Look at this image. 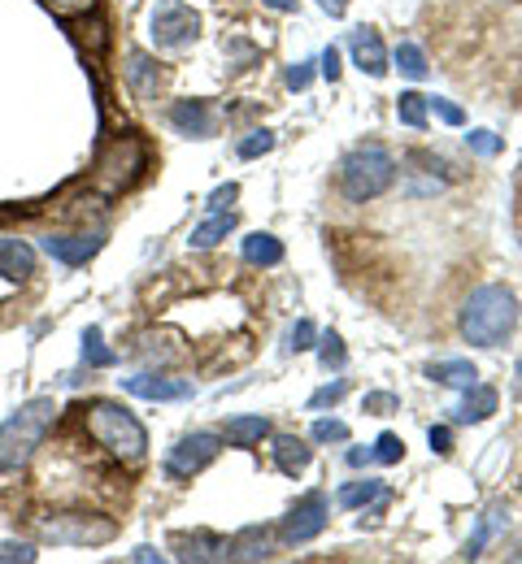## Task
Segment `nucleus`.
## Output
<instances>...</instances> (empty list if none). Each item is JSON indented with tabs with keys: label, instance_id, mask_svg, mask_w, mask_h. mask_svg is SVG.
I'll return each instance as SVG.
<instances>
[{
	"label": "nucleus",
	"instance_id": "c03bdc74",
	"mask_svg": "<svg viewBox=\"0 0 522 564\" xmlns=\"http://www.w3.org/2000/svg\"><path fill=\"white\" fill-rule=\"evenodd\" d=\"M131 561L153 564V561H161V552H153V548H135V552H131Z\"/></svg>",
	"mask_w": 522,
	"mask_h": 564
},
{
	"label": "nucleus",
	"instance_id": "f257e3e1",
	"mask_svg": "<svg viewBox=\"0 0 522 564\" xmlns=\"http://www.w3.org/2000/svg\"><path fill=\"white\" fill-rule=\"evenodd\" d=\"M458 326H462V339L475 343V347L506 343L514 334V326H519V299H514V291L510 286H497V282L471 291V299L462 304Z\"/></svg>",
	"mask_w": 522,
	"mask_h": 564
},
{
	"label": "nucleus",
	"instance_id": "49530a36",
	"mask_svg": "<svg viewBox=\"0 0 522 564\" xmlns=\"http://www.w3.org/2000/svg\"><path fill=\"white\" fill-rule=\"evenodd\" d=\"M270 9H279V13H296V0H266Z\"/></svg>",
	"mask_w": 522,
	"mask_h": 564
},
{
	"label": "nucleus",
	"instance_id": "f8f14e48",
	"mask_svg": "<svg viewBox=\"0 0 522 564\" xmlns=\"http://www.w3.org/2000/svg\"><path fill=\"white\" fill-rule=\"evenodd\" d=\"M170 126L179 135H187V139H209L218 131V118H214V109L205 100H179L170 109Z\"/></svg>",
	"mask_w": 522,
	"mask_h": 564
},
{
	"label": "nucleus",
	"instance_id": "a18cd8bd",
	"mask_svg": "<svg viewBox=\"0 0 522 564\" xmlns=\"http://www.w3.org/2000/svg\"><path fill=\"white\" fill-rule=\"evenodd\" d=\"M366 461H375V456H371V452H362V447H353V452H349V465H366Z\"/></svg>",
	"mask_w": 522,
	"mask_h": 564
},
{
	"label": "nucleus",
	"instance_id": "9b49d317",
	"mask_svg": "<svg viewBox=\"0 0 522 564\" xmlns=\"http://www.w3.org/2000/svg\"><path fill=\"white\" fill-rule=\"evenodd\" d=\"M105 248V235H48L44 240V253L52 257V261H61V266H87L96 253Z\"/></svg>",
	"mask_w": 522,
	"mask_h": 564
},
{
	"label": "nucleus",
	"instance_id": "e433bc0d",
	"mask_svg": "<svg viewBox=\"0 0 522 564\" xmlns=\"http://www.w3.org/2000/svg\"><path fill=\"white\" fill-rule=\"evenodd\" d=\"M235 196H240V187H235V183H222V187L209 196V213H227V205H235Z\"/></svg>",
	"mask_w": 522,
	"mask_h": 564
},
{
	"label": "nucleus",
	"instance_id": "ea45409f",
	"mask_svg": "<svg viewBox=\"0 0 522 564\" xmlns=\"http://www.w3.org/2000/svg\"><path fill=\"white\" fill-rule=\"evenodd\" d=\"M9 561L31 564V561H35V552H31L26 543H0V564H9Z\"/></svg>",
	"mask_w": 522,
	"mask_h": 564
},
{
	"label": "nucleus",
	"instance_id": "6ab92c4d",
	"mask_svg": "<svg viewBox=\"0 0 522 564\" xmlns=\"http://www.w3.org/2000/svg\"><path fill=\"white\" fill-rule=\"evenodd\" d=\"M427 378L432 382H445V387H475L479 382V369L471 365V360H436V365H427Z\"/></svg>",
	"mask_w": 522,
	"mask_h": 564
},
{
	"label": "nucleus",
	"instance_id": "6e6552de",
	"mask_svg": "<svg viewBox=\"0 0 522 564\" xmlns=\"http://www.w3.org/2000/svg\"><path fill=\"white\" fill-rule=\"evenodd\" d=\"M218 452H222V439L209 434V430H196V434H187V439H179V443L170 447L166 474H170V478H192V474H201L205 465H214Z\"/></svg>",
	"mask_w": 522,
	"mask_h": 564
},
{
	"label": "nucleus",
	"instance_id": "58836bf2",
	"mask_svg": "<svg viewBox=\"0 0 522 564\" xmlns=\"http://www.w3.org/2000/svg\"><path fill=\"white\" fill-rule=\"evenodd\" d=\"M309 78H314L309 61H296V65L288 70V87H292V91H305V87H309Z\"/></svg>",
	"mask_w": 522,
	"mask_h": 564
},
{
	"label": "nucleus",
	"instance_id": "ddd939ff",
	"mask_svg": "<svg viewBox=\"0 0 522 564\" xmlns=\"http://www.w3.org/2000/svg\"><path fill=\"white\" fill-rule=\"evenodd\" d=\"M349 48H353V61H357L362 74H371V78H384V74H388V48H384V39H379L375 26L353 30Z\"/></svg>",
	"mask_w": 522,
	"mask_h": 564
},
{
	"label": "nucleus",
	"instance_id": "412c9836",
	"mask_svg": "<svg viewBox=\"0 0 522 564\" xmlns=\"http://www.w3.org/2000/svg\"><path fill=\"white\" fill-rule=\"evenodd\" d=\"M270 434V421L266 417H231L227 421V443L231 447H253Z\"/></svg>",
	"mask_w": 522,
	"mask_h": 564
},
{
	"label": "nucleus",
	"instance_id": "79ce46f5",
	"mask_svg": "<svg viewBox=\"0 0 522 564\" xmlns=\"http://www.w3.org/2000/svg\"><path fill=\"white\" fill-rule=\"evenodd\" d=\"M323 74H327V83H336V78H340V52H336V48H327V52H323Z\"/></svg>",
	"mask_w": 522,
	"mask_h": 564
},
{
	"label": "nucleus",
	"instance_id": "a878e982",
	"mask_svg": "<svg viewBox=\"0 0 522 564\" xmlns=\"http://www.w3.org/2000/svg\"><path fill=\"white\" fill-rule=\"evenodd\" d=\"M83 360L92 365V369H109L118 356L105 347V339H100V326H87V334H83Z\"/></svg>",
	"mask_w": 522,
	"mask_h": 564
},
{
	"label": "nucleus",
	"instance_id": "39448f33",
	"mask_svg": "<svg viewBox=\"0 0 522 564\" xmlns=\"http://www.w3.org/2000/svg\"><path fill=\"white\" fill-rule=\"evenodd\" d=\"M144 170H148V148H144L135 135H122V139H113V144L96 157L92 183H96L105 196H118V192H126Z\"/></svg>",
	"mask_w": 522,
	"mask_h": 564
},
{
	"label": "nucleus",
	"instance_id": "c9c22d12",
	"mask_svg": "<svg viewBox=\"0 0 522 564\" xmlns=\"http://www.w3.org/2000/svg\"><path fill=\"white\" fill-rule=\"evenodd\" d=\"M401 408V400L392 395V391H371L366 395V413H375V417H388V413H397Z\"/></svg>",
	"mask_w": 522,
	"mask_h": 564
},
{
	"label": "nucleus",
	"instance_id": "20e7f679",
	"mask_svg": "<svg viewBox=\"0 0 522 564\" xmlns=\"http://www.w3.org/2000/svg\"><path fill=\"white\" fill-rule=\"evenodd\" d=\"M397 179V161L388 148L379 144H362L344 157L340 165V192L353 200V205H366V200H379Z\"/></svg>",
	"mask_w": 522,
	"mask_h": 564
},
{
	"label": "nucleus",
	"instance_id": "f704fd0d",
	"mask_svg": "<svg viewBox=\"0 0 522 564\" xmlns=\"http://www.w3.org/2000/svg\"><path fill=\"white\" fill-rule=\"evenodd\" d=\"M288 339H292V343H288L292 352H309V347H314V339H318V330H314V321H305V317H301V321L292 326V334H288Z\"/></svg>",
	"mask_w": 522,
	"mask_h": 564
},
{
	"label": "nucleus",
	"instance_id": "9d476101",
	"mask_svg": "<svg viewBox=\"0 0 522 564\" xmlns=\"http://www.w3.org/2000/svg\"><path fill=\"white\" fill-rule=\"evenodd\" d=\"M174 556L187 564H205V561H231V539L222 535H209V530H192V535H174L170 539Z\"/></svg>",
	"mask_w": 522,
	"mask_h": 564
},
{
	"label": "nucleus",
	"instance_id": "5701e85b",
	"mask_svg": "<svg viewBox=\"0 0 522 564\" xmlns=\"http://www.w3.org/2000/svg\"><path fill=\"white\" fill-rule=\"evenodd\" d=\"M231 231H235V213H231V209H227V213H214L209 222H201V226L192 231V248H214V244H222Z\"/></svg>",
	"mask_w": 522,
	"mask_h": 564
},
{
	"label": "nucleus",
	"instance_id": "c756f323",
	"mask_svg": "<svg viewBox=\"0 0 522 564\" xmlns=\"http://www.w3.org/2000/svg\"><path fill=\"white\" fill-rule=\"evenodd\" d=\"M371 456H375L379 465H397V461L405 456V443H401L397 434H379V439H375V452H371Z\"/></svg>",
	"mask_w": 522,
	"mask_h": 564
},
{
	"label": "nucleus",
	"instance_id": "b1692460",
	"mask_svg": "<svg viewBox=\"0 0 522 564\" xmlns=\"http://www.w3.org/2000/svg\"><path fill=\"white\" fill-rule=\"evenodd\" d=\"M388 491H384V482H375V478H362V482H349V487H340V508H366L371 500H384Z\"/></svg>",
	"mask_w": 522,
	"mask_h": 564
},
{
	"label": "nucleus",
	"instance_id": "aec40b11",
	"mask_svg": "<svg viewBox=\"0 0 522 564\" xmlns=\"http://www.w3.org/2000/svg\"><path fill=\"white\" fill-rule=\"evenodd\" d=\"M497 404H501V395L493 391V387H466V400H462V408H458V417L462 421H488L493 413H497Z\"/></svg>",
	"mask_w": 522,
	"mask_h": 564
},
{
	"label": "nucleus",
	"instance_id": "a211bd4d",
	"mask_svg": "<svg viewBox=\"0 0 522 564\" xmlns=\"http://www.w3.org/2000/svg\"><path fill=\"white\" fill-rule=\"evenodd\" d=\"M270 556V530L266 526H244L231 539V561H266Z\"/></svg>",
	"mask_w": 522,
	"mask_h": 564
},
{
	"label": "nucleus",
	"instance_id": "dca6fc26",
	"mask_svg": "<svg viewBox=\"0 0 522 564\" xmlns=\"http://www.w3.org/2000/svg\"><path fill=\"white\" fill-rule=\"evenodd\" d=\"M157 61L148 52H126V83L135 91V100H153L157 96Z\"/></svg>",
	"mask_w": 522,
	"mask_h": 564
},
{
	"label": "nucleus",
	"instance_id": "4468645a",
	"mask_svg": "<svg viewBox=\"0 0 522 564\" xmlns=\"http://www.w3.org/2000/svg\"><path fill=\"white\" fill-rule=\"evenodd\" d=\"M131 395H139V400H187L192 395V382H183V378H161V373H135V378H126L122 382Z\"/></svg>",
	"mask_w": 522,
	"mask_h": 564
},
{
	"label": "nucleus",
	"instance_id": "cd10ccee",
	"mask_svg": "<svg viewBox=\"0 0 522 564\" xmlns=\"http://www.w3.org/2000/svg\"><path fill=\"white\" fill-rule=\"evenodd\" d=\"M318 360H323V369H344V365H349V352H344V339H340L336 330H327V334H318Z\"/></svg>",
	"mask_w": 522,
	"mask_h": 564
},
{
	"label": "nucleus",
	"instance_id": "bb28decb",
	"mask_svg": "<svg viewBox=\"0 0 522 564\" xmlns=\"http://www.w3.org/2000/svg\"><path fill=\"white\" fill-rule=\"evenodd\" d=\"M397 70H401L405 78L423 83V78H427V57H423V48H418V44H401V48H397Z\"/></svg>",
	"mask_w": 522,
	"mask_h": 564
},
{
	"label": "nucleus",
	"instance_id": "473e14b6",
	"mask_svg": "<svg viewBox=\"0 0 522 564\" xmlns=\"http://www.w3.org/2000/svg\"><path fill=\"white\" fill-rule=\"evenodd\" d=\"M344 391H349V382H344V378H336V382H327V387H318V391L309 395V408H327V404H340V400H344Z\"/></svg>",
	"mask_w": 522,
	"mask_h": 564
},
{
	"label": "nucleus",
	"instance_id": "4be33fe9",
	"mask_svg": "<svg viewBox=\"0 0 522 564\" xmlns=\"http://www.w3.org/2000/svg\"><path fill=\"white\" fill-rule=\"evenodd\" d=\"M244 261H248V266H279V261H283V244H279L275 235L257 231V235L244 240Z\"/></svg>",
	"mask_w": 522,
	"mask_h": 564
},
{
	"label": "nucleus",
	"instance_id": "f3484780",
	"mask_svg": "<svg viewBox=\"0 0 522 564\" xmlns=\"http://www.w3.org/2000/svg\"><path fill=\"white\" fill-rule=\"evenodd\" d=\"M309 461H314V447H305V439H296V434H279V439H275V465H279L288 478L305 474Z\"/></svg>",
	"mask_w": 522,
	"mask_h": 564
},
{
	"label": "nucleus",
	"instance_id": "393cba45",
	"mask_svg": "<svg viewBox=\"0 0 522 564\" xmlns=\"http://www.w3.org/2000/svg\"><path fill=\"white\" fill-rule=\"evenodd\" d=\"M397 118H401L410 131H423V126H427V96L401 91V96H397Z\"/></svg>",
	"mask_w": 522,
	"mask_h": 564
},
{
	"label": "nucleus",
	"instance_id": "423d86ee",
	"mask_svg": "<svg viewBox=\"0 0 522 564\" xmlns=\"http://www.w3.org/2000/svg\"><path fill=\"white\" fill-rule=\"evenodd\" d=\"M39 535L57 548H100L118 535V526L96 513H52L39 522Z\"/></svg>",
	"mask_w": 522,
	"mask_h": 564
},
{
	"label": "nucleus",
	"instance_id": "2eb2a0df",
	"mask_svg": "<svg viewBox=\"0 0 522 564\" xmlns=\"http://www.w3.org/2000/svg\"><path fill=\"white\" fill-rule=\"evenodd\" d=\"M35 274V253H31V244H22V240H9V235H0V279H31Z\"/></svg>",
	"mask_w": 522,
	"mask_h": 564
},
{
	"label": "nucleus",
	"instance_id": "7c9ffc66",
	"mask_svg": "<svg viewBox=\"0 0 522 564\" xmlns=\"http://www.w3.org/2000/svg\"><path fill=\"white\" fill-rule=\"evenodd\" d=\"M270 148H275V135H270V131H253V135L240 144V157L253 161V157H266Z\"/></svg>",
	"mask_w": 522,
	"mask_h": 564
},
{
	"label": "nucleus",
	"instance_id": "a19ab883",
	"mask_svg": "<svg viewBox=\"0 0 522 564\" xmlns=\"http://www.w3.org/2000/svg\"><path fill=\"white\" fill-rule=\"evenodd\" d=\"M44 9H52V13H83V9H92L96 0H39Z\"/></svg>",
	"mask_w": 522,
	"mask_h": 564
},
{
	"label": "nucleus",
	"instance_id": "f03ea898",
	"mask_svg": "<svg viewBox=\"0 0 522 564\" xmlns=\"http://www.w3.org/2000/svg\"><path fill=\"white\" fill-rule=\"evenodd\" d=\"M52 417H57V404L48 395L22 404L4 426H0V474H17L31 465L35 447L44 443V434L52 430Z\"/></svg>",
	"mask_w": 522,
	"mask_h": 564
},
{
	"label": "nucleus",
	"instance_id": "2f4dec72",
	"mask_svg": "<svg viewBox=\"0 0 522 564\" xmlns=\"http://www.w3.org/2000/svg\"><path fill=\"white\" fill-rule=\"evenodd\" d=\"M466 148H471L475 157H497V152H501V139H497L493 131H471V135H466Z\"/></svg>",
	"mask_w": 522,
	"mask_h": 564
},
{
	"label": "nucleus",
	"instance_id": "0eeeda50",
	"mask_svg": "<svg viewBox=\"0 0 522 564\" xmlns=\"http://www.w3.org/2000/svg\"><path fill=\"white\" fill-rule=\"evenodd\" d=\"M196 35H201V17H196L192 4H183V0H161V4H153V13H148V39H153L157 48L174 52V48H187Z\"/></svg>",
	"mask_w": 522,
	"mask_h": 564
},
{
	"label": "nucleus",
	"instance_id": "4c0bfd02",
	"mask_svg": "<svg viewBox=\"0 0 522 564\" xmlns=\"http://www.w3.org/2000/svg\"><path fill=\"white\" fill-rule=\"evenodd\" d=\"M427 439H432V452H440V456L453 452V430H449V426H432Z\"/></svg>",
	"mask_w": 522,
	"mask_h": 564
},
{
	"label": "nucleus",
	"instance_id": "7ed1b4c3",
	"mask_svg": "<svg viewBox=\"0 0 522 564\" xmlns=\"http://www.w3.org/2000/svg\"><path fill=\"white\" fill-rule=\"evenodd\" d=\"M87 430H92V439H96L109 456H118V461H126V465L144 461V452H148L144 426L135 421L131 408H122V404H113V400H96V404L87 408Z\"/></svg>",
	"mask_w": 522,
	"mask_h": 564
},
{
	"label": "nucleus",
	"instance_id": "c85d7f7f",
	"mask_svg": "<svg viewBox=\"0 0 522 564\" xmlns=\"http://www.w3.org/2000/svg\"><path fill=\"white\" fill-rule=\"evenodd\" d=\"M314 443H349V426L336 417H323L314 421Z\"/></svg>",
	"mask_w": 522,
	"mask_h": 564
},
{
	"label": "nucleus",
	"instance_id": "37998d69",
	"mask_svg": "<svg viewBox=\"0 0 522 564\" xmlns=\"http://www.w3.org/2000/svg\"><path fill=\"white\" fill-rule=\"evenodd\" d=\"M323 4V13H331V17H344V9H349V0H318Z\"/></svg>",
	"mask_w": 522,
	"mask_h": 564
},
{
	"label": "nucleus",
	"instance_id": "72a5a7b5",
	"mask_svg": "<svg viewBox=\"0 0 522 564\" xmlns=\"http://www.w3.org/2000/svg\"><path fill=\"white\" fill-rule=\"evenodd\" d=\"M427 109H436L440 122H449V126H462V122H466V113H462L453 100H445V96H427Z\"/></svg>",
	"mask_w": 522,
	"mask_h": 564
},
{
	"label": "nucleus",
	"instance_id": "1a4fd4ad",
	"mask_svg": "<svg viewBox=\"0 0 522 564\" xmlns=\"http://www.w3.org/2000/svg\"><path fill=\"white\" fill-rule=\"evenodd\" d=\"M323 530H327V495H323V491H309V495H301V500L288 508V517H283V539H288L292 548H301V543L318 539Z\"/></svg>",
	"mask_w": 522,
	"mask_h": 564
}]
</instances>
